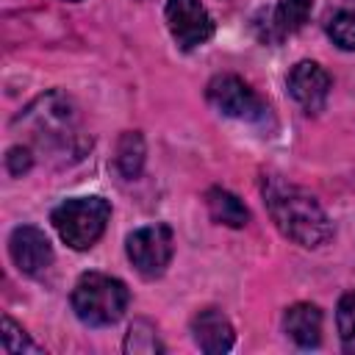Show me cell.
Returning a JSON list of instances; mask_svg holds the SVG:
<instances>
[{
	"label": "cell",
	"instance_id": "1",
	"mask_svg": "<svg viewBox=\"0 0 355 355\" xmlns=\"http://www.w3.org/2000/svg\"><path fill=\"white\" fill-rule=\"evenodd\" d=\"M261 191L266 211L283 236L308 250L322 247L330 239V219L311 191L280 175H263Z\"/></svg>",
	"mask_w": 355,
	"mask_h": 355
},
{
	"label": "cell",
	"instance_id": "2",
	"mask_svg": "<svg viewBox=\"0 0 355 355\" xmlns=\"http://www.w3.org/2000/svg\"><path fill=\"white\" fill-rule=\"evenodd\" d=\"M130 302V291L119 277L103 272H86L72 291V311L89 327H108L122 319Z\"/></svg>",
	"mask_w": 355,
	"mask_h": 355
},
{
	"label": "cell",
	"instance_id": "3",
	"mask_svg": "<svg viewBox=\"0 0 355 355\" xmlns=\"http://www.w3.org/2000/svg\"><path fill=\"white\" fill-rule=\"evenodd\" d=\"M111 216V205L103 197H75L61 202L53 211V227L58 230L61 241L72 250H89L103 236Z\"/></svg>",
	"mask_w": 355,
	"mask_h": 355
},
{
	"label": "cell",
	"instance_id": "4",
	"mask_svg": "<svg viewBox=\"0 0 355 355\" xmlns=\"http://www.w3.org/2000/svg\"><path fill=\"white\" fill-rule=\"evenodd\" d=\"M205 100L214 111L241 122H263L269 116L266 103L236 75H216L205 89Z\"/></svg>",
	"mask_w": 355,
	"mask_h": 355
},
{
	"label": "cell",
	"instance_id": "5",
	"mask_svg": "<svg viewBox=\"0 0 355 355\" xmlns=\"http://www.w3.org/2000/svg\"><path fill=\"white\" fill-rule=\"evenodd\" d=\"M128 258L133 263V269L153 280V277H161L172 261V230L166 225H147V227H139L128 236Z\"/></svg>",
	"mask_w": 355,
	"mask_h": 355
},
{
	"label": "cell",
	"instance_id": "6",
	"mask_svg": "<svg viewBox=\"0 0 355 355\" xmlns=\"http://www.w3.org/2000/svg\"><path fill=\"white\" fill-rule=\"evenodd\" d=\"M166 25L180 50L205 44L214 36V19L200 0H169L166 3Z\"/></svg>",
	"mask_w": 355,
	"mask_h": 355
},
{
	"label": "cell",
	"instance_id": "7",
	"mask_svg": "<svg viewBox=\"0 0 355 355\" xmlns=\"http://www.w3.org/2000/svg\"><path fill=\"white\" fill-rule=\"evenodd\" d=\"M311 11H313V0H280L275 8H269L258 17V22H255L258 39L269 42V44L283 42L286 36L297 33L308 22Z\"/></svg>",
	"mask_w": 355,
	"mask_h": 355
},
{
	"label": "cell",
	"instance_id": "8",
	"mask_svg": "<svg viewBox=\"0 0 355 355\" xmlns=\"http://www.w3.org/2000/svg\"><path fill=\"white\" fill-rule=\"evenodd\" d=\"M288 94L308 111V114H319L327 105V94H330V75L316 64V61H300L291 72H288Z\"/></svg>",
	"mask_w": 355,
	"mask_h": 355
},
{
	"label": "cell",
	"instance_id": "9",
	"mask_svg": "<svg viewBox=\"0 0 355 355\" xmlns=\"http://www.w3.org/2000/svg\"><path fill=\"white\" fill-rule=\"evenodd\" d=\"M8 252H11V261L17 263V269L25 275H39L42 269H47L53 263L50 239L33 225H22L11 233Z\"/></svg>",
	"mask_w": 355,
	"mask_h": 355
},
{
	"label": "cell",
	"instance_id": "10",
	"mask_svg": "<svg viewBox=\"0 0 355 355\" xmlns=\"http://www.w3.org/2000/svg\"><path fill=\"white\" fill-rule=\"evenodd\" d=\"M191 333H194V344L208 352V355H219L227 352L233 347V324L230 319L219 311V308H205L191 319Z\"/></svg>",
	"mask_w": 355,
	"mask_h": 355
},
{
	"label": "cell",
	"instance_id": "11",
	"mask_svg": "<svg viewBox=\"0 0 355 355\" xmlns=\"http://www.w3.org/2000/svg\"><path fill=\"white\" fill-rule=\"evenodd\" d=\"M283 330L297 347H319L322 341V311L311 302H297L283 313Z\"/></svg>",
	"mask_w": 355,
	"mask_h": 355
},
{
	"label": "cell",
	"instance_id": "12",
	"mask_svg": "<svg viewBox=\"0 0 355 355\" xmlns=\"http://www.w3.org/2000/svg\"><path fill=\"white\" fill-rule=\"evenodd\" d=\"M205 205H208L211 219L225 227H244L250 219V211L244 208V202L236 194H230L227 189H208Z\"/></svg>",
	"mask_w": 355,
	"mask_h": 355
},
{
	"label": "cell",
	"instance_id": "13",
	"mask_svg": "<svg viewBox=\"0 0 355 355\" xmlns=\"http://www.w3.org/2000/svg\"><path fill=\"white\" fill-rule=\"evenodd\" d=\"M141 164H144V141L136 130L125 133L119 139V147H116V169L122 172V178H136L141 172Z\"/></svg>",
	"mask_w": 355,
	"mask_h": 355
},
{
	"label": "cell",
	"instance_id": "14",
	"mask_svg": "<svg viewBox=\"0 0 355 355\" xmlns=\"http://www.w3.org/2000/svg\"><path fill=\"white\" fill-rule=\"evenodd\" d=\"M125 349L133 352V355H150V352H164L158 336H155V327H150L147 322H133V327L128 330V338H125Z\"/></svg>",
	"mask_w": 355,
	"mask_h": 355
},
{
	"label": "cell",
	"instance_id": "15",
	"mask_svg": "<svg viewBox=\"0 0 355 355\" xmlns=\"http://www.w3.org/2000/svg\"><path fill=\"white\" fill-rule=\"evenodd\" d=\"M0 338H3V352H8V355H25V352L39 355L42 352L11 316H3V333H0Z\"/></svg>",
	"mask_w": 355,
	"mask_h": 355
},
{
	"label": "cell",
	"instance_id": "16",
	"mask_svg": "<svg viewBox=\"0 0 355 355\" xmlns=\"http://www.w3.org/2000/svg\"><path fill=\"white\" fill-rule=\"evenodd\" d=\"M336 324H338V338H341L344 349L355 352V291H349L338 300Z\"/></svg>",
	"mask_w": 355,
	"mask_h": 355
},
{
	"label": "cell",
	"instance_id": "17",
	"mask_svg": "<svg viewBox=\"0 0 355 355\" xmlns=\"http://www.w3.org/2000/svg\"><path fill=\"white\" fill-rule=\"evenodd\" d=\"M327 36L341 50H355V11H338L327 25Z\"/></svg>",
	"mask_w": 355,
	"mask_h": 355
},
{
	"label": "cell",
	"instance_id": "18",
	"mask_svg": "<svg viewBox=\"0 0 355 355\" xmlns=\"http://www.w3.org/2000/svg\"><path fill=\"white\" fill-rule=\"evenodd\" d=\"M31 164H33V155H31L28 147H11L8 155H6V166H8L11 175H22V172H28Z\"/></svg>",
	"mask_w": 355,
	"mask_h": 355
}]
</instances>
